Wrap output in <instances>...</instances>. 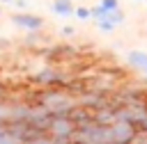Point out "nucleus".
<instances>
[{
    "mask_svg": "<svg viewBox=\"0 0 147 144\" xmlns=\"http://www.w3.org/2000/svg\"><path fill=\"white\" fill-rule=\"evenodd\" d=\"M48 133L55 137V142H71V135L76 133V121L69 114H53Z\"/></svg>",
    "mask_w": 147,
    "mask_h": 144,
    "instance_id": "1",
    "label": "nucleus"
},
{
    "mask_svg": "<svg viewBox=\"0 0 147 144\" xmlns=\"http://www.w3.org/2000/svg\"><path fill=\"white\" fill-rule=\"evenodd\" d=\"M110 130H113V142L115 144H126V142H133L136 139V135H138V128L131 123V121H115L113 126H110Z\"/></svg>",
    "mask_w": 147,
    "mask_h": 144,
    "instance_id": "2",
    "label": "nucleus"
},
{
    "mask_svg": "<svg viewBox=\"0 0 147 144\" xmlns=\"http://www.w3.org/2000/svg\"><path fill=\"white\" fill-rule=\"evenodd\" d=\"M11 23L14 25H18V27H23V30H28V32H37L41 25H44V21L39 18V16H34V14H14L11 16Z\"/></svg>",
    "mask_w": 147,
    "mask_h": 144,
    "instance_id": "3",
    "label": "nucleus"
},
{
    "mask_svg": "<svg viewBox=\"0 0 147 144\" xmlns=\"http://www.w3.org/2000/svg\"><path fill=\"white\" fill-rule=\"evenodd\" d=\"M34 80H37L39 85H62V82H64L62 75H60L55 69H44V71H39V73L34 75Z\"/></svg>",
    "mask_w": 147,
    "mask_h": 144,
    "instance_id": "4",
    "label": "nucleus"
},
{
    "mask_svg": "<svg viewBox=\"0 0 147 144\" xmlns=\"http://www.w3.org/2000/svg\"><path fill=\"white\" fill-rule=\"evenodd\" d=\"M126 59H129V64H131L133 69H138V71H142V73L147 75V53H145V50H131V53L126 55Z\"/></svg>",
    "mask_w": 147,
    "mask_h": 144,
    "instance_id": "5",
    "label": "nucleus"
},
{
    "mask_svg": "<svg viewBox=\"0 0 147 144\" xmlns=\"http://www.w3.org/2000/svg\"><path fill=\"white\" fill-rule=\"evenodd\" d=\"M51 9L57 16H76V7H74L71 0H53L51 2Z\"/></svg>",
    "mask_w": 147,
    "mask_h": 144,
    "instance_id": "6",
    "label": "nucleus"
},
{
    "mask_svg": "<svg viewBox=\"0 0 147 144\" xmlns=\"http://www.w3.org/2000/svg\"><path fill=\"white\" fill-rule=\"evenodd\" d=\"M106 18L110 21V23H115V25H119V23H124V11L117 7V9H110L108 14H106Z\"/></svg>",
    "mask_w": 147,
    "mask_h": 144,
    "instance_id": "7",
    "label": "nucleus"
},
{
    "mask_svg": "<svg viewBox=\"0 0 147 144\" xmlns=\"http://www.w3.org/2000/svg\"><path fill=\"white\" fill-rule=\"evenodd\" d=\"M106 14H108V9H106L101 2H99L96 7H92V18H94V21H101V18H106Z\"/></svg>",
    "mask_w": 147,
    "mask_h": 144,
    "instance_id": "8",
    "label": "nucleus"
},
{
    "mask_svg": "<svg viewBox=\"0 0 147 144\" xmlns=\"http://www.w3.org/2000/svg\"><path fill=\"white\" fill-rule=\"evenodd\" d=\"M76 18H80V21L92 18V9H87V7H76Z\"/></svg>",
    "mask_w": 147,
    "mask_h": 144,
    "instance_id": "9",
    "label": "nucleus"
},
{
    "mask_svg": "<svg viewBox=\"0 0 147 144\" xmlns=\"http://www.w3.org/2000/svg\"><path fill=\"white\" fill-rule=\"evenodd\" d=\"M96 23H99L101 32H113V30H115V23H110L108 18H101V21H96Z\"/></svg>",
    "mask_w": 147,
    "mask_h": 144,
    "instance_id": "10",
    "label": "nucleus"
},
{
    "mask_svg": "<svg viewBox=\"0 0 147 144\" xmlns=\"http://www.w3.org/2000/svg\"><path fill=\"white\" fill-rule=\"evenodd\" d=\"M101 5H103V7L108 9V11H110V9H117V7H119V2H117V0H101Z\"/></svg>",
    "mask_w": 147,
    "mask_h": 144,
    "instance_id": "11",
    "label": "nucleus"
},
{
    "mask_svg": "<svg viewBox=\"0 0 147 144\" xmlns=\"http://www.w3.org/2000/svg\"><path fill=\"white\" fill-rule=\"evenodd\" d=\"M74 32H76V30H74L71 25H64V27H62V34H64V37H74Z\"/></svg>",
    "mask_w": 147,
    "mask_h": 144,
    "instance_id": "12",
    "label": "nucleus"
},
{
    "mask_svg": "<svg viewBox=\"0 0 147 144\" xmlns=\"http://www.w3.org/2000/svg\"><path fill=\"white\" fill-rule=\"evenodd\" d=\"M14 5H16V9H25V7H28L25 0H14Z\"/></svg>",
    "mask_w": 147,
    "mask_h": 144,
    "instance_id": "13",
    "label": "nucleus"
},
{
    "mask_svg": "<svg viewBox=\"0 0 147 144\" xmlns=\"http://www.w3.org/2000/svg\"><path fill=\"white\" fill-rule=\"evenodd\" d=\"M0 2H14V0H0Z\"/></svg>",
    "mask_w": 147,
    "mask_h": 144,
    "instance_id": "14",
    "label": "nucleus"
},
{
    "mask_svg": "<svg viewBox=\"0 0 147 144\" xmlns=\"http://www.w3.org/2000/svg\"><path fill=\"white\" fill-rule=\"evenodd\" d=\"M0 5H2V2H0Z\"/></svg>",
    "mask_w": 147,
    "mask_h": 144,
    "instance_id": "15",
    "label": "nucleus"
}]
</instances>
